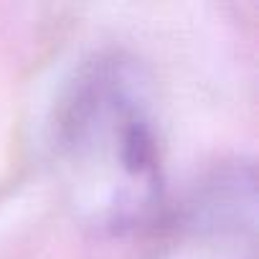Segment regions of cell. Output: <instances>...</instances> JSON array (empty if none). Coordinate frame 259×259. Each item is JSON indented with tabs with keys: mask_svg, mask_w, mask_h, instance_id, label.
Instances as JSON below:
<instances>
[{
	"mask_svg": "<svg viewBox=\"0 0 259 259\" xmlns=\"http://www.w3.org/2000/svg\"><path fill=\"white\" fill-rule=\"evenodd\" d=\"M51 145L76 213L94 229L130 234L160 216L158 124L130 59L99 54L76 69L54 109Z\"/></svg>",
	"mask_w": 259,
	"mask_h": 259,
	"instance_id": "6da1fadb",
	"label": "cell"
},
{
	"mask_svg": "<svg viewBox=\"0 0 259 259\" xmlns=\"http://www.w3.org/2000/svg\"><path fill=\"white\" fill-rule=\"evenodd\" d=\"M254 173L251 165H226L213 170L188 201V229L211 241L236 244L254 236Z\"/></svg>",
	"mask_w": 259,
	"mask_h": 259,
	"instance_id": "7a4b0ae2",
	"label": "cell"
}]
</instances>
